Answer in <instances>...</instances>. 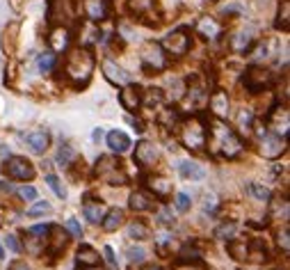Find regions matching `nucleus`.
<instances>
[{
    "instance_id": "79ce46f5",
    "label": "nucleus",
    "mask_w": 290,
    "mask_h": 270,
    "mask_svg": "<svg viewBox=\"0 0 290 270\" xmlns=\"http://www.w3.org/2000/svg\"><path fill=\"white\" fill-rule=\"evenodd\" d=\"M50 211V204L48 202H37V204H32L30 208H27V216L34 218V216H43V213Z\"/></svg>"
},
{
    "instance_id": "864d4df0",
    "label": "nucleus",
    "mask_w": 290,
    "mask_h": 270,
    "mask_svg": "<svg viewBox=\"0 0 290 270\" xmlns=\"http://www.w3.org/2000/svg\"><path fill=\"white\" fill-rule=\"evenodd\" d=\"M105 256H108V261H110L112 266H117V259H114V252H112V248H110V245L105 248Z\"/></svg>"
},
{
    "instance_id": "ea45409f",
    "label": "nucleus",
    "mask_w": 290,
    "mask_h": 270,
    "mask_svg": "<svg viewBox=\"0 0 290 270\" xmlns=\"http://www.w3.org/2000/svg\"><path fill=\"white\" fill-rule=\"evenodd\" d=\"M249 192L256 197V200H261V202H268L272 194H270V190L265 188V186H261V184H249Z\"/></svg>"
},
{
    "instance_id": "4be33fe9",
    "label": "nucleus",
    "mask_w": 290,
    "mask_h": 270,
    "mask_svg": "<svg viewBox=\"0 0 290 270\" xmlns=\"http://www.w3.org/2000/svg\"><path fill=\"white\" fill-rule=\"evenodd\" d=\"M25 142L34 154H43L50 146V133L48 130H43V128H37V130H32V133L25 135Z\"/></svg>"
},
{
    "instance_id": "f03ea898",
    "label": "nucleus",
    "mask_w": 290,
    "mask_h": 270,
    "mask_svg": "<svg viewBox=\"0 0 290 270\" xmlns=\"http://www.w3.org/2000/svg\"><path fill=\"white\" fill-rule=\"evenodd\" d=\"M210 126H213V128H210V149H213V154L224 156V158L240 156V152L245 149L240 135H238L233 128H229V126L224 124V119L213 117Z\"/></svg>"
},
{
    "instance_id": "e433bc0d",
    "label": "nucleus",
    "mask_w": 290,
    "mask_h": 270,
    "mask_svg": "<svg viewBox=\"0 0 290 270\" xmlns=\"http://www.w3.org/2000/svg\"><path fill=\"white\" fill-rule=\"evenodd\" d=\"M75 160V152L71 144H62L57 152V162L62 165V168H71V162Z\"/></svg>"
},
{
    "instance_id": "a211bd4d",
    "label": "nucleus",
    "mask_w": 290,
    "mask_h": 270,
    "mask_svg": "<svg viewBox=\"0 0 290 270\" xmlns=\"http://www.w3.org/2000/svg\"><path fill=\"white\" fill-rule=\"evenodd\" d=\"M85 16L91 23H101L110 16L108 0H85Z\"/></svg>"
},
{
    "instance_id": "20e7f679",
    "label": "nucleus",
    "mask_w": 290,
    "mask_h": 270,
    "mask_svg": "<svg viewBox=\"0 0 290 270\" xmlns=\"http://www.w3.org/2000/svg\"><path fill=\"white\" fill-rule=\"evenodd\" d=\"M96 174L110 186H126L128 176L124 172V162L114 156H101L96 160Z\"/></svg>"
},
{
    "instance_id": "de8ad7c7",
    "label": "nucleus",
    "mask_w": 290,
    "mask_h": 270,
    "mask_svg": "<svg viewBox=\"0 0 290 270\" xmlns=\"http://www.w3.org/2000/svg\"><path fill=\"white\" fill-rule=\"evenodd\" d=\"M238 124L245 126V128H252V124H254V112H252V110H240V114H238Z\"/></svg>"
},
{
    "instance_id": "dca6fc26",
    "label": "nucleus",
    "mask_w": 290,
    "mask_h": 270,
    "mask_svg": "<svg viewBox=\"0 0 290 270\" xmlns=\"http://www.w3.org/2000/svg\"><path fill=\"white\" fill-rule=\"evenodd\" d=\"M82 213H85V218L91 222V224H98V222L103 220V216H105V206H103V202L98 200V197H94V194H85Z\"/></svg>"
},
{
    "instance_id": "f8f14e48",
    "label": "nucleus",
    "mask_w": 290,
    "mask_h": 270,
    "mask_svg": "<svg viewBox=\"0 0 290 270\" xmlns=\"http://www.w3.org/2000/svg\"><path fill=\"white\" fill-rule=\"evenodd\" d=\"M43 245H46V252L50 254V256H57L62 250L69 245V238H66V234L62 232V227H57V224H50L48 227V234H46V240H43Z\"/></svg>"
},
{
    "instance_id": "7ed1b4c3",
    "label": "nucleus",
    "mask_w": 290,
    "mask_h": 270,
    "mask_svg": "<svg viewBox=\"0 0 290 270\" xmlns=\"http://www.w3.org/2000/svg\"><path fill=\"white\" fill-rule=\"evenodd\" d=\"M178 138H181L183 146L190 152H201L208 142V128H206V119L199 114H192L185 122H178Z\"/></svg>"
},
{
    "instance_id": "1a4fd4ad",
    "label": "nucleus",
    "mask_w": 290,
    "mask_h": 270,
    "mask_svg": "<svg viewBox=\"0 0 290 270\" xmlns=\"http://www.w3.org/2000/svg\"><path fill=\"white\" fill-rule=\"evenodd\" d=\"M268 126L274 130V135H281L286 138L288 135V128H290V112L286 106L281 103H274L272 110L268 112Z\"/></svg>"
},
{
    "instance_id": "13d9d810",
    "label": "nucleus",
    "mask_w": 290,
    "mask_h": 270,
    "mask_svg": "<svg viewBox=\"0 0 290 270\" xmlns=\"http://www.w3.org/2000/svg\"><path fill=\"white\" fill-rule=\"evenodd\" d=\"M2 256H5V252H2V248H0V259H2Z\"/></svg>"
},
{
    "instance_id": "b1692460",
    "label": "nucleus",
    "mask_w": 290,
    "mask_h": 270,
    "mask_svg": "<svg viewBox=\"0 0 290 270\" xmlns=\"http://www.w3.org/2000/svg\"><path fill=\"white\" fill-rule=\"evenodd\" d=\"M69 39H71L69 28H64V26L53 28V32H50V37H48L50 50H53L55 55L62 53V50H66V46H69Z\"/></svg>"
},
{
    "instance_id": "f704fd0d",
    "label": "nucleus",
    "mask_w": 290,
    "mask_h": 270,
    "mask_svg": "<svg viewBox=\"0 0 290 270\" xmlns=\"http://www.w3.org/2000/svg\"><path fill=\"white\" fill-rule=\"evenodd\" d=\"M55 62H57V55H55L53 50H46V53L39 55L37 66H39V71H41V74H48V71L55 69Z\"/></svg>"
},
{
    "instance_id": "58836bf2",
    "label": "nucleus",
    "mask_w": 290,
    "mask_h": 270,
    "mask_svg": "<svg viewBox=\"0 0 290 270\" xmlns=\"http://www.w3.org/2000/svg\"><path fill=\"white\" fill-rule=\"evenodd\" d=\"M46 184H48V188L53 190V192L57 194V197H62V200H64V197H66L64 186H62V181H59V178L55 176V174H48V176H46Z\"/></svg>"
},
{
    "instance_id": "3c124183",
    "label": "nucleus",
    "mask_w": 290,
    "mask_h": 270,
    "mask_svg": "<svg viewBox=\"0 0 290 270\" xmlns=\"http://www.w3.org/2000/svg\"><path fill=\"white\" fill-rule=\"evenodd\" d=\"M9 270H30V266H25V261H14L9 266Z\"/></svg>"
},
{
    "instance_id": "cd10ccee",
    "label": "nucleus",
    "mask_w": 290,
    "mask_h": 270,
    "mask_svg": "<svg viewBox=\"0 0 290 270\" xmlns=\"http://www.w3.org/2000/svg\"><path fill=\"white\" fill-rule=\"evenodd\" d=\"M226 252L231 254V256H233L236 261H247V259H249V243L231 238V240L226 243Z\"/></svg>"
},
{
    "instance_id": "4c0bfd02",
    "label": "nucleus",
    "mask_w": 290,
    "mask_h": 270,
    "mask_svg": "<svg viewBox=\"0 0 290 270\" xmlns=\"http://www.w3.org/2000/svg\"><path fill=\"white\" fill-rule=\"evenodd\" d=\"M254 39L249 37V34H236L233 37V50H238V53H249V48H252Z\"/></svg>"
},
{
    "instance_id": "a18cd8bd",
    "label": "nucleus",
    "mask_w": 290,
    "mask_h": 270,
    "mask_svg": "<svg viewBox=\"0 0 290 270\" xmlns=\"http://www.w3.org/2000/svg\"><path fill=\"white\" fill-rule=\"evenodd\" d=\"M18 197H21L23 202H34L37 200V190L32 188V186H23V188H18Z\"/></svg>"
},
{
    "instance_id": "9d476101",
    "label": "nucleus",
    "mask_w": 290,
    "mask_h": 270,
    "mask_svg": "<svg viewBox=\"0 0 290 270\" xmlns=\"http://www.w3.org/2000/svg\"><path fill=\"white\" fill-rule=\"evenodd\" d=\"M142 98H144V90L140 85H135V82L124 85V90L119 92V103L128 112H137L142 108Z\"/></svg>"
},
{
    "instance_id": "6e6d98bb",
    "label": "nucleus",
    "mask_w": 290,
    "mask_h": 270,
    "mask_svg": "<svg viewBox=\"0 0 290 270\" xmlns=\"http://www.w3.org/2000/svg\"><path fill=\"white\" fill-rule=\"evenodd\" d=\"M130 124L135 126V130H137V133H144V124H142L140 119H133V122H130Z\"/></svg>"
},
{
    "instance_id": "9b49d317",
    "label": "nucleus",
    "mask_w": 290,
    "mask_h": 270,
    "mask_svg": "<svg viewBox=\"0 0 290 270\" xmlns=\"http://www.w3.org/2000/svg\"><path fill=\"white\" fill-rule=\"evenodd\" d=\"M185 92H188L185 94V103H188L190 108H199V106H204L208 101V87H206V82L201 78L188 80V90Z\"/></svg>"
},
{
    "instance_id": "49530a36",
    "label": "nucleus",
    "mask_w": 290,
    "mask_h": 270,
    "mask_svg": "<svg viewBox=\"0 0 290 270\" xmlns=\"http://www.w3.org/2000/svg\"><path fill=\"white\" fill-rule=\"evenodd\" d=\"M66 232H69L73 238H80V236H82V227H80V222L75 220V218H69V220H66Z\"/></svg>"
},
{
    "instance_id": "ddd939ff",
    "label": "nucleus",
    "mask_w": 290,
    "mask_h": 270,
    "mask_svg": "<svg viewBox=\"0 0 290 270\" xmlns=\"http://www.w3.org/2000/svg\"><path fill=\"white\" fill-rule=\"evenodd\" d=\"M133 160L137 162L140 168H144V170L151 168V165L158 160V149H156V144H153V142H149V140L137 142V144H135Z\"/></svg>"
},
{
    "instance_id": "7c9ffc66",
    "label": "nucleus",
    "mask_w": 290,
    "mask_h": 270,
    "mask_svg": "<svg viewBox=\"0 0 290 270\" xmlns=\"http://www.w3.org/2000/svg\"><path fill=\"white\" fill-rule=\"evenodd\" d=\"M158 122H160V126H165V128H176L178 126V110H174V108L160 110Z\"/></svg>"
},
{
    "instance_id": "a19ab883",
    "label": "nucleus",
    "mask_w": 290,
    "mask_h": 270,
    "mask_svg": "<svg viewBox=\"0 0 290 270\" xmlns=\"http://www.w3.org/2000/svg\"><path fill=\"white\" fill-rule=\"evenodd\" d=\"M288 238H290V227L286 224V227L279 232V236H277V240H279V248L284 250V254L290 252V240H288Z\"/></svg>"
},
{
    "instance_id": "c85d7f7f",
    "label": "nucleus",
    "mask_w": 290,
    "mask_h": 270,
    "mask_svg": "<svg viewBox=\"0 0 290 270\" xmlns=\"http://www.w3.org/2000/svg\"><path fill=\"white\" fill-rule=\"evenodd\" d=\"M178 172H181L183 178H194V181H199V178L206 176L204 168L197 165V162H192V160H183L181 165H178Z\"/></svg>"
},
{
    "instance_id": "f3484780",
    "label": "nucleus",
    "mask_w": 290,
    "mask_h": 270,
    "mask_svg": "<svg viewBox=\"0 0 290 270\" xmlns=\"http://www.w3.org/2000/svg\"><path fill=\"white\" fill-rule=\"evenodd\" d=\"M146 188L153 192V197H160V200H167L169 194H172V188L174 184L169 181L167 176H162V174H151V176H146Z\"/></svg>"
},
{
    "instance_id": "4d7b16f0",
    "label": "nucleus",
    "mask_w": 290,
    "mask_h": 270,
    "mask_svg": "<svg viewBox=\"0 0 290 270\" xmlns=\"http://www.w3.org/2000/svg\"><path fill=\"white\" fill-rule=\"evenodd\" d=\"M91 138H94V142H98L103 138V128H96L94 133H91Z\"/></svg>"
},
{
    "instance_id": "8fccbe9b",
    "label": "nucleus",
    "mask_w": 290,
    "mask_h": 270,
    "mask_svg": "<svg viewBox=\"0 0 290 270\" xmlns=\"http://www.w3.org/2000/svg\"><path fill=\"white\" fill-rule=\"evenodd\" d=\"M7 248H9L11 252H16V254L23 252V248H21V243L16 240V236H7Z\"/></svg>"
},
{
    "instance_id": "aec40b11",
    "label": "nucleus",
    "mask_w": 290,
    "mask_h": 270,
    "mask_svg": "<svg viewBox=\"0 0 290 270\" xmlns=\"http://www.w3.org/2000/svg\"><path fill=\"white\" fill-rule=\"evenodd\" d=\"M286 152L284 146V140H281V135H268L265 133L263 138H261V154H263L265 158H279L281 154Z\"/></svg>"
},
{
    "instance_id": "c03bdc74",
    "label": "nucleus",
    "mask_w": 290,
    "mask_h": 270,
    "mask_svg": "<svg viewBox=\"0 0 290 270\" xmlns=\"http://www.w3.org/2000/svg\"><path fill=\"white\" fill-rule=\"evenodd\" d=\"M126 256H128L130 264H140V261H144L146 250H142V248H130L128 252H126Z\"/></svg>"
},
{
    "instance_id": "39448f33",
    "label": "nucleus",
    "mask_w": 290,
    "mask_h": 270,
    "mask_svg": "<svg viewBox=\"0 0 290 270\" xmlns=\"http://www.w3.org/2000/svg\"><path fill=\"white\" fill-rule=\"evenodd\" d=\"M162 50H165L167 55H174V58H183V55L190 50V46H192V32H190V28H176V30H172V32L167 34L165 39H162Z\"/></svg>"
},
{
    "instance_id": "0eeeda50",
    "label": "nucleus",
    "mask_w": 290,
    "mask_h": 270,
    "mask_svg": "<svg viewBox=\"0 0 290 270\" xmlns=\"http://www.w3.org/2000/svg\"><path fill=\"white\" fill-rule=\"evenodd\" d=\"M2 172L9 178H16V181H30V178H34L37 170L25 156H9L2 165Z\"/></svg>"
},
{
    "instance_id": "6e6552de",
    "label": "nucleus",
    "mask_w": 290,
    "mask_h": 270,
    "mask_svg": "<svg viewBox=\"0 0 290 270\" xmlns=\"http://www.w3.org/2000/svg\"><path fill=\"white\" fill-rule=\"evenodd\" d=\"M142 62L149 71H162L167 66V53L158 42H146L142 48Z\"/></svg>"
},
{
    "instance_id": "393cba45",
    "label": "nucleus",
    "mask_w": 290,
    "mask_h": 270,
    "mask_svg": "<svg viewBox=\"0 0 290 270\" xmlns=\"http://www.w3.org/2000/svg\"><path fill=\"white\" fill-rule=\"evenodd\" d=\"M108 146L114 154H126L130 149V138L124 133V130H110L108 138H105Z\"/></svg>"
},
{
    "instance_id": "473e14b6",
    "label": "nucleus",
    "mask_w": 290,
    "mask_h": 270,
    "mask_svg": "<svg viewBox=\"0 0 290 270\" xmlns=\"http://www.w3.org/2000/svg\"><path fill=\"white\" fill-rule=\"evenodd\" d=\"M288 26H290V2H288V0H281L279 12H277V28L286 32Z\"/></svg>"
},
{
    "instance_id": "412c9836",
    "label": "nucleus",
    "mask_w": 290,
    "mask_h": 270,
    "mask_svg": "<svg viewBox=\"0 0 290 270\" xmlns=\"http://www.w3.org/2000/svg\"><path fill=\"white\" fill-rule=\"evenodd\" d=\"M208 106H210V114H213L215 119H226V117H229V96H226V92L215 90V92L210 94V98H208Z\"/></svg>"
},
{
    "instance_id": "423d86ee",
    "label": "nucleus",
    "mask_w": 290,
    "mask_h": 270,
    "mask_svg": "<svg viewBox=\"0 0 290 270\" xmlns=\"http://www.w3.org/2000/svg\"><path fill=\"white\" fill-rule=\"evenodd\" d=\"M270 85H272V74L258 64H252L245 71V76H242V87H245L249 94H261V92H265Z\"/></svg>"
},
{
    "instance_id": "a878e982",
    "label": "nucleus",
    "mask_w": 290,
    "mask_h": 270,
    "mask_svg": "<svg viewBox=\"0 0 290 270\" xmlns=\"http://www.w3.org/2000/svg\"><path fill=\"white\" fill-rule=\"evenodd\" d=\"M197 32H199L204 39H217L222 30H220V23H217L215 18L204 16V18H199V23H197Z\"/></svg>"
},
{
    "instance_id": "5fc2aeb1",
    "label": "nucleus",
    "mask_w": 290,
    "mask_h": 270,
    "mask_svg": "<svg viewBox=\"0 0 290 270\" xmlns=\"http://www.w3.org/2000/svg\"><path fill=\"white\" fill-rule=\"evenodd\" d=\"M238 12H240V7H238V5H229L224 10V16H229V14H238Z\"/></svg>"
},
{
    "instance_id": "bf43d9fd",
    "label": "nucleus",
    "mask_w": 290,
    "mask_h": 270,
    "mask_svg": "<svg viewBox=\"0 0 290 270\" xmlns=\"http://www.w3.org/2000/svg\"><path fill=\"white\" fill-rule=\"evenodd\" d=\"M0 216H2V211H0ZM0 224H2V220H0Z\"/></svg>"
},
{
    "instance_id": "6ab92c4d",
    "label": "nucleus",
    "mask_w": 290,
    "mask_h": 270,
    "mask_svg": "<svg viewBox=\"0 0 290 270\" xmlns=\"http://www.w3.org/2000/svg\"><path fill=\"white\" fill-rule=\"evenodd\" d=\"M101 264V256H98V252L91 245L82 243L80 248H78V252H75V266L80 270H87V268H96V266Z\"/></svg>"
},
{
    "instance_id": "72a5a7b5",
    "label": "nucleus",
    "mask_w": 290,
    "mask_h": 270,
    "mask_svg": "<svg viewBox=\"0 0 290 270\" xmlns=\"http://www.w3.org/2000/svg\"><path fill=\"white\" fill-rule=\"evenodd\" d=\"M162 101H165L162 90H149V96L142 98V106H146L149 110H158L162 106Z\"/></svg>"
},
{
    "instance_id": "2eb2a0df",
    "label": "nucleus",
    "mask_w": 290,
    "mask_h": 270,
    "mask_svg": "<svg viewBox=\"0 0 290 270\" xmlns=\"http://www.w3.org/2000/svg\"><path fill=\"white\" fill-rule=\"evenodd\" d=\"M73 16V5L71 0H48V21L50 23H59L66 21V18Z\"/></svg>"
},
{
    "instance_id": "5701e85b",
    "label": "nucleus",
    "mask_w": 290,
    "mask_h": 270,
    "mask_svg": "<svg viewBox=\"0 0 290 270\" xmlns=\"http://www.w3.org/2000/svg\"><path fill=\"white\" fill-rule=\"evenodd\" d=\"M156 197L149 192V190H135L133 194H130V208H133L135 213H144V211H151L153 208V204H156Z\"/></svg>"
},
{
    "instance_id": "603ef678",
    "label": "nucleus",
    "mask_w": 290,
    "mask_h": 270,
    "mask_svg": "<svg viewBox=\"0 0 290 270\" xmlns=\"http://www.w3.org/2000/svg\"><path fill=\"white\" fill-rule=\"evenodd\" d=\"M130 270H162V268H160V266H156V264H146V266H140V268H135V266H133Z\"/></svg>"
},
{
    "instance_id": "f257e3e1",
    "label": "nucleus",
    "mask_w": 290,
    "mask_h": 270,
    "mask_svg": "<svg viewBox=\"0 0 290 270\" xmlns=\"http://www.w3.org/2000/svg\"><path fill=\"white\" fill-rule=\"evenodd\" d=\"M94 66H96V58L87 46H78L66 55L64 62V76L73 82L75 87H85L89 82L91 74H94Z\"/></svg>"
},
{
    "instance_id": "c756f323",
    "label": "nucleus",
    "mask_w": 290,
    "mask_h": 270,
    "mask_svg": "<svg viewBox=\"0 0 290 270\" xmlns=\"http://www.w3.org/2000/svg\"><path fill=\"white\" fill-rule=\"evenodd\" d=\"M156 7V0H128V10L135 16H146Z\"/></svg>"
},
{
    "instance_id": "09e8293b",
    "label": "nucleus",
    "mask_w": 290,
    "mask_h": 270,
    "mask_svg": "<svg viewBox=\"0 0 290 270\" xmlns=\"http://www.w3.org/2000/svg\"><path fill=\"white\" fill-rule=\"evenodd\" d=\"M158 220H160V224H174V213H172V208L169 206H165V208H160L158 211Z\"/></svg>"
},
{
    "instance_id": "052dcab7",
    "label": "nucleus",
    "mask_w": 290,
    "mask_h": 270,
    "mask_svg": "<svg viewBox=\"0 0 290 270\" xmlns=\"http://www.w3.org/2000/svg\"><path fill=\"white\" fill-rule=\"evenodd\" d=\"M274 270H281V268H274Z\"/></svg>"
},
{
    "instance_id": "bb28decb",
    "label": "nucleus",
    "mask_w": 290,
    "mask_h": 270,
    "mask_svg": "<svg viewBox=\"0 0 290 270\" xmlns=\"http://www.w3.org/2000/svg\"><path fill=\"white\" fill-rule=\"evenodd\" d=\"M121 224H124V211L121 208H110V211H105V216L101 220V227L105 232H117Z\"/></svg>"
},
{
    "instance_id": "2f4dec72",
    "label": "nucleus",
    "mask_w": 290,
    "mask_h": 270,
    "mask_svg": "<svg viewBox=\"0 0 290 270\" xmlns=\"http://www.w3.org/2000/svg\"><path fill=\"white\" fill-rule=\"evenodd\" d=\"M149 234H151L149 227H146L142 220H133L128 224V236L135 238V240H146V238H149Z\"/></svg>"
},
{
    "instance_id": "c9c22d12",
    "label": "nucleus",
    "mask_w": 290,
    "mask_h": 270,
    "mask_svg": "<svg viewBox=\"0 0 290 270\" xmlns=\"http://www.w3.org/2000/svg\"><path fill=\"white\" fill-rule=\"evenodd\" d=\"M236 232H238V224H236V222H222L220 227L215 229V234H213V236L222 238V240H231V238L236 236Z\"/></svg>"
},
{
    "instance_id": "37998d69",
    "label": "nucleus",
    "mask_w": 290,
    "mask_h": 270,
    "mask_svg": "<svg viewBox=\"0 0 290 270\" xmlns=\"http://www.w3.org/2000/svg\"><path fill=\"white\" fill-rule=\"evenodd\" d=\"M190 204H192V202H190V194H185V192H178L176 194V211L178 213H185L190 208Z\"/></svg>"
},
{
    "instance_id": "4468645a",
    "label": "nucleus",
    "mask_w": 290,
    "mask_h": 270,
    "mask_svg": "<svg viewBox=\"0 0 290 270\" xmlns=\"http://www.w3.org/2000/svg\"><path fill=\"white\" fill-rule=\"evenodd\" d=\"M103 74H105V78H108L112 85H119V87H124L130 82V76H128V71L124 69V66H119L114 60L105 58L103 60Z\"/></svg>"
}]
</instances>
